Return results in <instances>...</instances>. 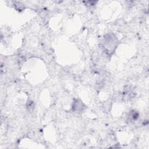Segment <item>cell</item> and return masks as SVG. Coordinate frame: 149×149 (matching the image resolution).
<instances>
[{
	"label": "cell",
	"mask_w": 149,
	"mask_h": 149,
	"mask_svg": "<svg viewBox=\"0 0 149 149\" xmlns=\"http://www.w3.org/2000/svg\"><path fill=\"white\" fill-rule=\"evenodd\" d=\"M124 95H125V98L126 99H130L132 97H133V94L134 93L133 89L131 88L130 87L125 88V91H124Z\"/></svg>",
	"instance_id": "277c9868"
},
{
	"label": "cell",
	"mask_w": 149,
	"mask_h": 149,
	"mask_svg": "<svg viewBox=\"0 0 149 149\" xmlns=\"http://www.w3.org/2000/svg\"><path fill=\"white\" fill-rule=\"evenodd\" d=\"M139 116V113L137 111L133 110L130 111L129 115H127V120L129 122H133L138 119Z\"/></svg>",
	"instance_id": "3957f363"
},
{
	"label": "cell",
	"mask_w": 149,
	"mask_h": 149,
	"mask_svg": "<svg viewBox=\"0 0 149 149\" xmlns=\"http://www.w3.org/2000/svg\"><path fill=\"white\" fill-rule=\"evenodd\" d=\"M27 108L28 109V110L30 112H31L32 111H33V109L34 108V102L33 101L30 100L28 101L27 102Z\"/></svg>",
	"instance_id": "5b68a950"
},
{
	"label": "cell",
	"mask_w": 149,
	"mask_h": 149,
	"mask_svg": "<svg viewBox=\"0 0 149 149\" xmlns=\"http://www.w3.org/2000/svg\"><path fill=\"white\" fill-rule=\"evenodd\" d=\"M116 43L117 38L113 34H108L104 37V46L109 52H112L115 50L116 47Z\"/></svg>",
	"instance_id": "6da1fadb"
},
{
	"label": "cell",
	"mask_w": 149,
	"mask_h": 149,
	"mask_svg": "<svg viewBox=\"0 0 149 149\" xmlns=\"http://www.w3.org/2000/svg\"><path fill=\"white\" fill-rule=\"evenodd\" d=\"M72 108L74 112H76L77 113L82 112L84 110L85 105L80 100L77 99V100H75V101H74Z\"/></svg>",
	"instance_id": "7a4b0ae2"
}]
</instances>
